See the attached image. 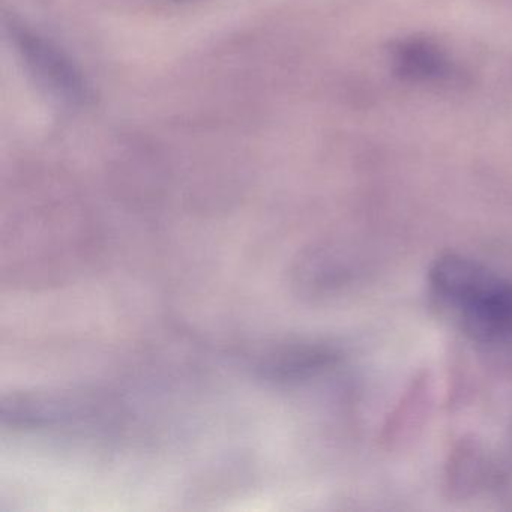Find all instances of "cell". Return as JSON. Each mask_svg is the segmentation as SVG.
<instances>
[{
  "instance_id": "cell-1",
  "label": "cell",
  "mask_w": 512,
  "mask_h": 512,
  "mask_svg": "<svg viewBox=\"0 0 512 512\" xmlns=\"http://www.w3.org/2000/svg\"><path fill=\"white\" fill-rule=\"evenodd\" d=\"M431 290L478 337H512V281L458 254H446L428 272Z\"/></svg>"
},
{
  "instance_id": "cell-2",
  "label": "cell",
  "mask_w": 512,
  "mask_h": 512,
  "mask_svg": "<svg viewBox=\"0 0 512 512\" xmlns=\"http://www.w3.org/2000/svg\"><path fill=\"white\" fill-rule=\"evenodd\" d=\"M14 41L32 74L50 91L71 103L88 97L82 77L56 47L26 29H14Z\"/></svg>"
},
{
  "instance_id": "cell-3",
  "label": "cell",
  "mask_w": 512,
  "mask_h": 512,
  "mask_svg": "<svg viewBox=\"0 0 512 512\" xmlns=\"http://www.w3.org/2000/svg\"><path fill=\"white\" fill-rule=\"evenodd\" d=\"M337 359V350L328 344H290L263 355L259 368L272 379H304L331 367Z\"/></svg>"
}]
</instances>
